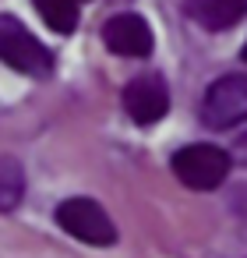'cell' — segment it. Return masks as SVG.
<instances>
[{
	"label": "cell",
	"mask_w": 247,
	"mask_h": 258,
	"mask_svg": "<svg viewBox=\"0 0 247 258\" xmlns=\"http://www.w3.org/2000/svg\"><path fill=\"white\" fill-rule=\"evenodd\" d=\"M0 60L29 78H46L53 71V53L15 15H0Z\"/></svg>",
	"instance_id": "6da1fadb"
},
{
	"label": "cell",
	"mask_w": 247,
	"mask_h": 258,
	"mask_svg": "<svg viewBox=\"0 0 247 258\" xmlns=\"http://www.w3.org/2000/svg\"><path fill=\"white\" fill-rule=\"evenodd\" d=\"M124 110L134 124L148 127V124H159L170 110V92H166V82L159 75H138L134 82H127L124 89Z\"/></svg>",
	"instance_id": "5b68a950"
},
{
	"label": "cell",
	"mask_w": 247,
	"mask_h": 258,
	"mask_svg": "<svg viewBox=\"0 0 247 258\" xmlns=\"http://www.w3.org/2000/svg\"><path fill=\"white\" fill-rule=\"evenodd\" d=\"M103 39L113 53L120 57H148L152 53V29L141 15H113L106 25H103Z\"/></svg>",
	"instance_id": "8992f818"
},
{
	"label": "cell",
	"mask_w": 247,
	"mask_h": 258,
	"mask_svg": "<svg viewBox=\"0 0 247 258\" xmlns=\"http://www.w3.org/2000/svg\"><path fill=\"white\" fill-rule=\"evenodd\" d=\"M184 11L201 29L222 32V29H233L236 22L247 18V0H187Z\"/></svg>",
	"instance_id": "52a82bcc"
},
{
	"label": "cell",
	"mask_w": 247,
	"mask_h": 258,
	"mask_svg": "<svg viewBox=\"0 0 247 258\" xmlns=\"http://www.w3.org/2000/svg\"><path fill=\"white\" fill-rule=\"evenodd\" d=\"M32 4L53 32L71 36L78 29V0H32Z\"/></svg>",
	"instance_id": "9c48e42d"
},
{
	"label": "cell",
	"mask_w": 247,
	"mask_h": 258,
	"mask_svg": "<svg viewBox=\"0 0 247 258\" xmlns=\"http://www.w3.org/2000/svg\"><path fill=\"white\" fill-rule=\"evenodd\" d=\"M240 60H243V64H247V46H243V50H240Z\"/></svg>",
	"instance_id": "30bf717a"
},
{
	"label": "cell",
	"mask_w": 247,
	"mask_h": 258,
	"mask_svg": "<svg viewBox=\"0 0 247 258\" xmlns=\"http://www.w3.org/2000/svg\"><path fill=\"white\" fill-rule=\"evenodd\" d=\"M57 223L64 233L78 237L81 244H92V247H110L117 244V226L113 219L106 216V209L92 198H67L57 205Z\"/></svg>",
	"instance_id": "277c9868"
},
{
	"label": "cell",
	"mask_w": 247,
	"mask_h": 258,
	"mask_svg": "<svg viewBox=\"0 0 247 258\" xmlns=\"http://www.w3.org/2000/svg\"><path fill=\"white\" fill-rule=\"evenodd\" d=\"M177 180L191 191H215L226 173H229V156L219 149V145H208V142H194V145H184L173 152L170 159Z\"/></svg>",
	"instance_id": "7a4b0ae2"
},
{
	"label": "cell",
	"mask_w": 247,
	"mask_h": 258,
	"mask_svg": "<svg viewBox=\"0 0 247 258\" xmlns=\"http://www.w3.org/2000/svg\"><path fill=\"white\" fill-rule=\"evenodd\" d=\"M25 198V170L18 159L0 156V212H15Z\"/></svg>",
	"instance_id": "ba28073f"
},
{
	"label": "cell",
	"mask_w": 247,
	"mask_h": 258,
	"mask_svg": "<svg viewBox=\"0 0 247 258\" xmlns=\"http://www.w3.org/2000/svg\"><path fill=\"white\" fill-rule=\"evenodd\" d=\"M201 120L212 131H229L247 120V75H222L205 89Z\"/></svg>",
	"instance_id": "3957f363"
}]
</instances>
